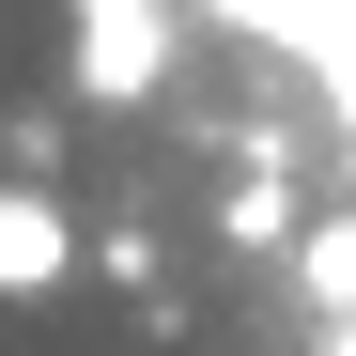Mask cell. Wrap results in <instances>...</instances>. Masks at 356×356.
<instances>
[{"label": "cell", "mask_w": 356, "mask_h": 356, "mask_svg": "<svg viewBox=\"0 0 356 356\" xmlns=\"http://www.w3.org/2000/svg\"><path fill=\"white\" fill-rule=\"evenodd\" d=\"M155 78H170V0H78V93L140 108Z\"/></svg>", "instance_id": "6da1fadb"}, {"label": "cell", "mask_w": 356, "mask_h": 356, "mask_svg": "<svg viewBox=\"0 0 356 356\" xmlns=\"http://www.w3.org/2000/svg\"><path fill=\"white\" fill-rule=\"evenodd\" d=\"M294 264H310V294L356 325V217H325V232H294Z\"/></svg>", "instance_id": "3957f363"}, {"label": "cell", "mask_w": 356, "mask_h": 356, "mask_svg": "<svg viewBox=\"0 0 356 356\" xmlns=\"http://www.w3.org/2000/svg\"><path fill=\"white\" fill-rule=\"evenodd\" d=\"M78 279V217L63 186H0V294H63Z\"/></svg>", "instance_id": "7a4b0ae2"}, {"label": "cell", "mask_w": 356, "mask_h": 356, "mask_svg": "<svg viewBox=\"0 0 356 356\" xmlns=\"http://www.w3.org/2000/svg\"><path fill=\"white\" fill-rule=\"evenodd\" d=\"M310 356H356V325H325V341H310Z\"/></svg>", "instance_id": "277c9868"}]
</instances>
